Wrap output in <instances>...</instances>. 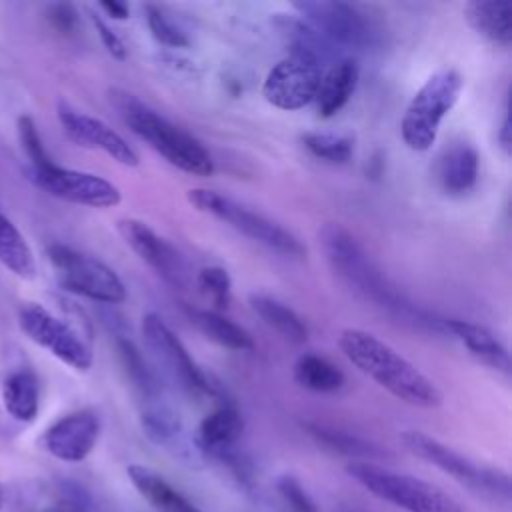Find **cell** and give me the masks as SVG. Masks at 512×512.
<instances>
[{
	"label": "cell",
	"mask_w": 512,
	"mask_h": 512,
	"mask_svg": "<svg viewBox=\"0 0 512 512\" xmlns=\"http://www.w3.org/2000/svg\"><path fill=\"white\" fill-rule=\"evenodd\" d=\"M330 268L364 300L392 316L394 320L418 330L446 334L444 318L414 304L378 268L362 244L340 224L328 222L318 232Z\"/></svg>",
	"instance_id": "obj_1"
},
{
	"label": "cell",
	"mask_w": 512,
	"mask_h": 512,
	"mask_svg": "<svg viewBox=\"0 0 512 512\" xmlns=\"http://www.w3.org/2000/svg\"><path fill=\"white\" fill-rule=\"evenodd\" d=\"M344 356L394 398L418 406L436 408L442 404L440 388L390 344L360 328H344L338 336Z\"/></svg>",
	"instance_id": "obj_2"
},
{
	"label": "cell",
	"mask_w": 512,
	"mask_h": 512,
	"mask_svg": "<svg viewBox=\"0 0 512 512\" xmlns=\"http://www.w3.org/2000/svg\"><path fill=\"white\" fill-rule=\"evenodd\" d=\"M110 102L118 110L124 124L152 150H156L166 162L186 174H214V160L196 136L172 124L168 118L160 116L156 110H152L126 90L112 88Z\"/></svg>",
	"instance_id": "obj_3"
},
{
	"label": "cell",
	"mask_w": 512,
	"mask_h": 512,
	"mask_svg": "<svg viewBox=\"0 0 512 512\" xmlns=\"http://www.w3.org/2000/svg\"><path fill=\"white\" fill-rule=\"evenodd\" d=\"M346 472L370 494L406 512H466L456 498L422 478L374 462H348Z\"/></svg>",
	"instance_id": "obj_4"
},
{
	"label": "cell",
	"mask_w": 512,
	"mask_h": 512,
	"mask_svg": "<svg viewBox=\"0 0 512 512\" xmlns=\"http://www.w3.org/2000/svg\"><path fill=\"white\" fill-rule=\"evenodd\" d=\"M400 440L408 452L440 468L470 492L494 502L510 500V476L504 470L478 464L420 430H402Z\"/></svg>",
	"instance_id": "obj_5"
},
{
	"label": "cell",
	"mask_w": 512,
	"mask_h": 512,
	"mask_svg": "<svg viewBox=\"0 0 512 512\" xmlns=\"http://www.w3.org/2000/svg\"><path fill=\"white\" fill-rule=\"evenodd\" d=\"M464 80L460 72L448 68L432 74L408 102L400 134L404 144L414 152H426L436 142L442 120L456 106Z\"/></svg>",
	"instance_id": "obj_6"
},
{
	"label": "cell",
	"mask_w": 512,
	"mask_h": 512,
	"mask_svg": "<svg viewBox=\"0 0 512 512\" xmlns=\"http://www.w3.org/2000/svg\"><path fill=\"white\" fill-rule=\"evenodd\" d=\"M186 198L196 210L220 218L222 222L230 224L234 230L266 246L268 250L288 258H298V260L306 258L308 250L302 244V240L282 224L270 220L268 216L254 212L234 202L232 198L222 196L220 192L208 190V188H192L186 192Z\"/></svg>",
	"instance_id": "obj_7"
},
{
	"label": "cell",
	"mask_w": 512,
	"mask_h": 512,
	"mask_svg": "<svg viewBox=\"0 0 512 512\" xmlns=\"http://www.w3.org/2000/svg\"><path fill=\"white\" fill-rule=\"evenodd\" d=\"M294 10L332 46L374 50L384 44V28L376 16L356 4L320 0L296 2Z\"/></svg>",
	"instance_id": "obj_8"
},
{
	"label": "cell",
	"mask_w": 512,
	"mask_h": 512,
	"mask_svg": "<svg viewBox=\"0 0 512 512\" xmlns=\"http://www.w3.org/2000/svg\"><path fill=\"white\" fill-rule=\"evenodd\" d=\"M48 258L64 290L102 304H120L126 300V286L120 276L96 256L64 244H52L48 246Z\"/></svg>",
	"instance_id": "obj_9"
},
{
	"label": "cell",
	"mask_w": 512,
	"mask_h": 512,
	"mask_svg": "<svg viewBox=\"0 0 512 512\" xmlns=\"http://www.w3.org/2000/svg\"><path fill=\"white\" fill-rule=\"evenodd\" d=\"M18 324L32 342L46 348L60 362L68 364L78 372L90 370L92 352L88 344L78 336V332L70 324L54 316L44 306L36 302L22 304L18 312Z\"/></svg>",
	"instance_id": "obj_10"
},
{
	"label": "cell",
	"mask_w": 512,
	"mask_h": 512,
	"mask_svg": "<svg viewBox=\"0 0 512 512\" xmlns=\"http://www.w3.org/2000/svg\"><path fill=\"white\" fill-rule=\"evenodd\" d=\"M142 336L166 372L180 382L184 390L198 396H216L218 388L210 376L196 364L184 342L154 312L142 318Z\"/></svg>",
	"instance_id": "obj_11"
},
{
	"label": "cell",
	"mask_w": 512,
	"mask_h": 512,
	"mask_svg": "<svg viewBox=\"0 0 512 512\" xmlns=\"http://www.w3.org/2000/svg\"><path fill=\"white\" fill-rule=\"evenodd\" d=\"M28 174L38 188L64 202L90 208H112L122 200V192L110 180L92 172L70 170L56 162L44 170H28Z\"/></svg>",
	"instance_id": "obj_12"
},
{
	"label": "cell",
	"mask_w": 512,
	"mask_h": 512,
	"mask_svg": "<svg viewBox=\"0 0 512 512\" xmlns=\"http://www.w3.org/2000/svg\"><path fill=\"white\" fill-rule=\"evenodd\" d=\"M320 80V64L308 58L288 56L268 70L262 96L278 110H300L316 98Z\"/></svg>",
	"instance_id": "obj_13"
},
{
	"label": "cell",
	"mask_w": 512,
	"mask_h": 512,
	"mask_svg": "<svg viewBox=\"0 0 512 512\" xmlns=\"http://www.w3.org/2000/svg\"><path fill=\"white\" fill-rule=\"evenodd\" d=\"M118 230L124 242L146 262L164 282L174 288H184L188 282V266L182 254L160 234H156L146 222L136 218H124L118 222Z\"/></svg>",
	"instance_id": "obj_14"
},
{
	"label": "cell",
	"mask_w": 512,
	"mask_h": 512,
	"mask_svg": "<svg viewBox=\"0 0 512 512\" xmlns=\"http://www.w3.org/2000/svg\"><path fill=\"white\" fill-rule=\"evenodd\" d=\"M58 120L62 124L64 134L74 144L90 148V150H100L122 166L134 168L140 164L138 152L106 122H102L94 116H88L84 112H78L66 104H60Z\"/></svg>",
	"instance_id": "obj_15"
},
{
	"label": "cell",
	"mask_w": 512,
	"mask_h": 512,
	"mask_svg": "<svg viewBox=\"0 0 512 512\" xmlns=\"http://www.w3.org/2000/svg\"><path fill=\"white\" fill-rule=\"evenodd\" d=\"M100 436V418L94 410H74L50 428L42 436V446L50 456L62 462H82L90 456Z\"/></svg>",
	"instance_id": "obj_16"
},
{
	"label": "cell",
	"mask_w": 512,
	"mask_h": 512,
	"mask_svg": "<svg viewBox=\"0 0 512 512\" xmlns=\"http://www.w3.org/2000/svg\"><path fill=\"white\" fill-rule=\"evenodd\" d=\"M244 430V420L236 404L224 400L212 412H208L196 430L194 446L200 456H214L226 460L234 454V446Z\"/></svg>",
	"instance_id": "obj_17"
},
{
	"label": "cell",
	"mask_w": 512,
	"mask_h": 512,
	"mask_svg": "<svg viewBox=\"0 0 512 512\" xmlns=\"http://www.w3.org/2000/svg\"><path fill=\"white\" fill-rule=\"evenodd\" d=\"M480 156L468 142H454L436 162L434 174L440 190L450 198L468 196L478 184Z\"/></svg>",
	"instance_id": "obj_18"
},
{
	"label": "cell",
	"mask_w": 512,
	"mask_h": 512,
	"mask_svg": "<svg viewBox=\"0 0 512 512\" xmlns=\"http://www.w3.org/2000/svg\"><path fill=\"white\" fill-rule=\"evenodd\" d=\"M140 424L144 434L158 446H164L178 458L194 462L200 458V452L194 446V440H188L184 434L182 420L178 414L162 402L148 404L140 414Z\"/></svg>",
	"instance_id": "obj_19"
},
{
	"label": "cell",
	"mask_w": 512,
	"mask_h": 512,
	"mask_svg": "<svg viewBox=\"0 0 512 512\" xmlns=\"http://www.w3.org/2000/svg\"><path fill=\"white\" fill-rule=\"evenodd\" d=\"M126 474L136 492L158 512H204L162 474L144 464H130Z\"/></svg>",
	"instance_id": "obj_20"
},
{
	"label": "cell",
	"mask_w": 512,
	"mask_h": 512,
	"mask_svg": "<svg viewBox=\"0 0 512 512\" xmlns=\"http://www.w3.org/2000/svg\"><path fill=\"white\" fill-rule=\"evenodd\" d=\"M444 328L446 334H452L456 340H460L466 350L480 362L502 374H510L508 350L488 328L460 318H444Z\"/></svg>",
	"instance_id": "obj_21"
},
{
	"label": "cell",
	"mask_w": 512,
	"mask_h": 512,
	"mask_svg": "<svg viewBox=\"0 0 512 512\" xmlns=\"http://www.w3.org/2000/svg\"><path fill=\"white\" fill-rule=\"evenodd\" d=\"M358 64L352 58H338L326 74H322L318 92H316V106L322 118L336 116L350 100L358 84Z\"/></svg>",
	"instance_id": "obj_22"
},
{
	"label": "cell",
	"mask_w": 512,
	"mask_h": 512,
	"mask_svg": "<svg viewBox=\"0 0 512 512\" xmlns=\"http://www.w3.org/2000/svg\"><path fill=\"white\" fill-rule=\"evenodd\" d=\"M464 18L476 34L494 46L508 48L512 42V16L508 2L472 0L464 6Z\"/></svg>",
	"instance_id": "obj_23"
},
{
	"label": "cell",
	"mask_w": 512,
	"mask_h": 512,
	"mask_svg": "<svg viewBox=\"0 0 512 512\" xmlns=\"http://www.w3.org/2000/svg\"><path fill=\"white\" fill-rule=\"evenodd\" d=\"M274 28L290 48V56H300L322 64L334 54V48L324 36H320L308 22H304L298 14H276Z\"/></svg>",
	"instance_id": "obj_24"
},
{
	"label": "cell",
	"mask_w": 512,
	"mask_h": 512,
	"mask_svg": "<svg viewBox=\"0 0 512 512\" xmlns=\"http://www.w3.org/2000/svg\"><path fill=\"white\" fill-rule=\"evenodd\" d=\"M188 318L208 340L222 348L236 352H250L256 348L254 338L246 328H242L240 324L232 322L230 318L222 316L216 310L188 308Z\"/></svg>",
	"instance_id": "obj_25"
},
{
	"label": "cell",
	"mask_w": 512,
	"mask_h": 512,
	"mask_svg": "<svg viewBox=\"0 0 512 512\" xmlns=\"http://www.w3.org/2000/svg\"><path fill=\"white\" fill-rule=\"evenodd\" d=\"M2 402L6 412L18 422H34L40 408V382L32 370L12 372L2 386Z\"/></svg>",
	"instance_id": "obj_26"
},
{
	"label": "cell",
	"mask_w": 512,
	"mask_h": 512,
	"mask_svg": "<svg viewBox=\"0 0 512 512\" xmlns=\"http://www.w3.org/2000/svg\"><path fill=\"white\" fill-rule=\"evenodd\" d=\"M304 428L320 446H324L336 454L348 456L350 462H372L374 458H382L386 454L378 444H374L366 438H360L356 434L332 428V426H324L318 422H306Z\"/></svg>",
	"instance_id": "obj_27"
},
{
	"label": "cell",
	"mask_w": 512,
	"mask_h": 512,
	"mask_svg": "<svg viewBox=\"0 0 512 512\" xmlns=\"http://www.w3.org/2000/svg\"><path fill=\"white\" fill-rule=\"evenodd\" d=\"M250 306L260 316V320L268 328L276 330L284 340L292 344H304L308 340V328L304 320L284 302L268 294H252Z\"/></svg>",
	"instance_id": "obj_28"
},
{
	"label": "cell",
	"mask_w": 512,
	"mask_h": 512,
	"mask_svg": "<svg viewBox=\"0 0 512 512\" xmlns=\"http://www.w3.org/2000/svg\"><path fill=\"white\" fill-rule=\"evenodd\" d=\"M294 380L310 392L330 394L344 386L346 376L338 366H334L324 356L308 352L298 356L294 364Z\"/></svg>",
	"instance_id": "obj_29"
},
{
	"label": "cell",
	"mask_w": 512,
	"mask_h": 512,
	"mask_svg": "<svg viewBox=\"0 0 512 512\" xmlns=\"http://www.w3.org/2000/svg\"><path fill=\"white\" fill-rule=\"evenodd\" d=\"M0 262L18 278L30 280L36 274L32 248L22 232L0 212Z\"/></svg>",
	"instance_id": "obj_30"
},
{
	"label": "cell",
	"mask_w": 512,
	"mask_h": 512,
	"mask_svg": "<svg viewBox=\"0 0 512 512\" xmlns=\"http://www.w3.org/2000/svg\"><path fill=\"white\" fill-rule=\"evenodd\" d=\"M116 350L120 364L128 376V380L134 384V388L148 400H158L160 396V382L154 370L146 364L142 352L130 338H118Z\"/></svg>",
	"instance_id": "obj_31"
},
{
	"label": "cell",
	"mask_w": 512,
	"mask_h": 512,
	"mask_svg": "<svg viewBox=\"0 0 512 512\" xmlns=\"http://www.w3.org/2000/svg\"><path fill=\"white\" fill-rule=\"evenodd\" d=\"M304 148L318 160L328 164H348L354 154V138L334 132H304Z\"/></svg>",
	"instance_id": "obj_32"
},
{
	"label": "cell",
	"mask_w": 512,
	"mask_h": 512,
	"mask_svg": "<svg viewBox=\"0 0 512 512\" xmlns=\"http://www.w3.org/2000/svg\"><path fill=\"white\" fill-rule=\"evenodd\" d=\"M144 16H146V24L150 34L154 36V40L162 46L168 48H186L190 44L186 32L176 26L160 6L154 4H146L144 6Z\"/></svg>",
	"instance_id": "obj_33"
},
{
	"label": "cell",
	"mask_w": 512,
	"mask_h": 512,
	"mask_svg": "<svg viewBox=\"0 0 512 512\" xmlns=\"http://www.w3.org/2000/svg\"><path fill=\"white\" fill-rule=\"evenodd\" d=\"M196 284L204 296L212 300L218 310L230 306L232 300V280L222 266H206L198 272Z\"/></svg>",
	"instance_id": "obj_34"
},
{
	"label": "cell",
	"mask_w": 512,
	"mask_h": 512,
	"mask_svg": "<svg viewBox=\"0 0 512 512\" xmlns=\"http://www.w3.org/2000/svg\"><path fill=\"white\" fill-rule=\"evenodd\" d=\"M18 136H20L22 148L30 160V170H44L54 164V160L46 152L42 138L38 134V128L30 116L18 118Z\"/></svg>",
	"instance_id": "obj_35"
},
{
	"label": "cell",
	"mask_w": 512,
	"mask_h": 512,
	"mask_svg": "<svg viewBox=\"0 0 512 512\" xmlns=\"http://www.w3.org/2000/svg\"><path fill=\"white\" fill-rule=\"evenodd\" d=\"M276 488L292 512H318L312 496L306 492V488L300 484V480L296 476H292V474L278 476Z\"/></svg>",
	"instance_id": "obj_36"
},
{
	"label": "cell",
	"mask_w": 512,
	"mask_h": 512,
	"mask_svg": "<svg viewBox=\"0 0 512 512\" xmlns=\"http://www.w3.org/2000/svg\"><path fill=\"white\" fill-rule=\"evenodd\" d=\"M40 512H92L90 500L78 486H64L60 494Z\"/></svg>",
	"instance_id": "obj_37"
},
{
	"label": "cell",
	"mask_w": 512,
	"mask_h": 512,
	"mask_svg": "<svg viewBox=\"0 0 512 512\" xmlns=\"http://www.w3.org/2000/svg\"><path fill=\"white\" fill-rule=\"evenodd\" d=\"M46 16H48V22L52 24V28L58 30L60 34H64V36H70L78 30L80 16H78V12L72 4H66V2L50 4Z\"/></svg>",
	"instance_id": "obj_38"
},
{
	"label": "cell",
	"mask_w": 512,
	"mask_h": 512,
	"mask_svg": "<svg viewBox=\"0 0 512 512\" xmlns=\"http://www.w3.org/2000/svg\"><path fill=\"white\" fill-rule=\"evenodd\" d=\"M92 22H94V28H96L104 48L108 50V54L116 60H124L126 58V46H124L122 38L98 14H92Z\"/></svg>",
	"instance_id": "obj_39"
},
{
	"label": "cell",
	"mask_w": 512,
	"mask_h": 512,
	"mask_svg": "<svg viewBox=\"0 0 512 512\" xmlns=\"http://www.w3.org/2000/svg\"><path fill=\"white\" fill-rule=\"evenodd\" d=\"M100 8L106 12V16H110L114 20H126L130 16V8L124 2L104 0V2H100Z\"/></svg>",
	"instance_id": "obj_40"
},
{
	"label": "cell",
	"mask_w": 512,
	"mask_h": 512,
	"mask_svg": "<svg viewBox=\"0 0 512 512\" xmlns=\"http://www.w3.org/2000/svg\"><path fill=\"white\" fill-rule=\"evenodd\" d=\"M498 144H500L502 152L506 156H510L512 140H510V118H508V114H504V118H502V124H500V130H498Z\"/></svg>",
	"instance_id": "obj_41"
},
{
	"label": "cell",
	"mask_w": 512,
	"mask_h": 512,
	"mask_svg": "<svg viewBox=\"0 0 512 512\" xmlns=\"http://www.w3.org/2000/svg\"><path fill=\"white\" fill-rule=\"evenodd\" d=\"M4 502H6V492H4V484L0 482V510L4 508Z\"/></svg>",
	"instance_id": "obj_42"
}]
</instances>
